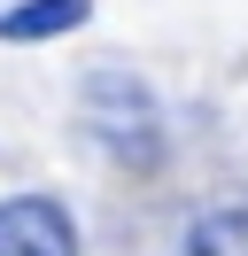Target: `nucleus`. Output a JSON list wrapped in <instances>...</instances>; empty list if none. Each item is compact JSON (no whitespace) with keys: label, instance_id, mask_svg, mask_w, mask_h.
<instances>
[{"label":"nucleus","instance_id":"obj_2","mask_svg":"<svg viewBox=\"0 0 248 256\" xmlns=\"http://www.w3.org/2000/svg\"><path fill=\"white\" fill-rule=\"evenodd\" d=\"M0 256H78V218L62 194L24 186L0 202Z\"/></svg>","mask_w":248,"mask_h":256},{"label":"nucleus","instance_id":"obj_4","mask_svg":"<svg viewBox=\"0 0 248 256\" xmlns=\"http://www.w3.org/2000/svg\"><path fill=\"white\" fill-rule=\"evenodd\" d=\"M93 24V0H8L0 8V47H46Z\"/></svg>","mask_w":248,"mask_h":256},{"label":"nucleus","instance_id":"obj_1","mask_svg":"<svg viewBox=\"0 0 248 256\" xmlns=\"http://www.w3.org/2000/svg\"><path fill=\"white\" fill-rule=\"evenodd\" d=\"M70 109H78V132L93 140V156H101L108 171H124V178H155L163 171V156H170L163 101H155V86L140 78L132 62H93L86 78H78Z\"/></svg>","mask_w":248,"mask_h":256},{"label":"nucleus","instance_id":"obj_3","mask_svg":"<svg viewBox=\"0 0 248 256\" xmlns=\"http://www.w3.org/2000/svg\"><path fill=\"white\" fill-rule=\"evenodd\" d=\"M178 256H248V186L194 202V218L178 225Z\"/></svg>","mask_w":248,"mask_h":256}]
</instances>
